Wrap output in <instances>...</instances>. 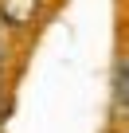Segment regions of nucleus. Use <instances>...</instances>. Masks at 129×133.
Returning a JSON list of instances; mask_svg holds the SVG:
<instances>
[{
    "mask_svg": "<svg viewBox=\"0 0 129 133\" xmlns=\"http://www.w3.org/2000/svg\"><path fill=\"white\" fill-rule=\"evenodd\" d=\"M43 12V0H0V16H4V24L12 31H24L39 20Z\"/></svg>",
    "mask_w": 129,
    "mask_h": 133,
    "instance_id": "f257e3e1",
    "label": "nucleus"
},
{
    "mask_svg": "<svg viewBox=\"0 0 129 133\" xmlns=\"http://www.w3.org/2000/svg\"><path fill=\"white\" fill-rule=\"evenodd\" d=\"M113 102H117V114L129 117V55L117 59V71H113Z\"/></svg>",
    "mask_w": 129,
    "mask_h": 133,
    "instance_id": "f03ea898",
    "label": "nucleus"
},
{
    "mask_svg": "<svg viewBox=\"0 0 129 133\" xmlns=\"http://www.w3.org/2000/svg\"><path fill=\"white\" fill-rule=\"evenodd\" d=\"M8 59H12V28L4 24V16H0V71L8 66Z\"/></svg>",
    "mask_w": 129,
    "mask_h": 133,
    "instance_id": "7ed1b4c3",
    "label": "nucleus"
}]
</instances>
